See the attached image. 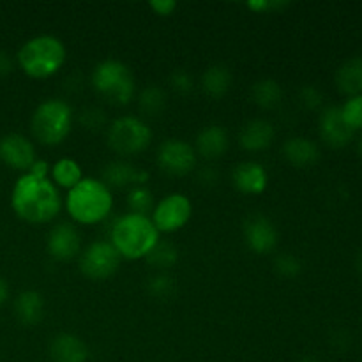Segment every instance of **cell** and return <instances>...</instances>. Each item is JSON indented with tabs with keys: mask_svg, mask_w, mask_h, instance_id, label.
Returning <instances> with one entry per match:
<instances>
[{
	"mask_svg": "<svg viewBox=\"0 0 362 362\" xmlns=\"http://www.w3.org/2000/svg\"><path fill=\"white\" fill-rule=\"evenodd\" d=\"M11 207L21 221L45 225L59 216L62 197L48 175L25 172L18 177L11 191Z\"/></svg>",
	"mask_w": 362,
	"mask_h": 362,
	"instance_id": "1",
	"label": "cell"
},
{
	"mask_svg": "<svg viewBox=\"0 0 362 362\" xmlns=\"http://www.w3.org/2000/svg\"><path fill=\"white\" fill-rule=\"evenodd\" d=\"M159 235L151 216L134 212L119 216L110 228V243L124 260H145L161 240Z\"/></svg>",
	"mask_w": 362,
	"mask_h": 362,
	"instance_id": "2",
	"label": "cell"
},
{
	"mask_svg": "<svg viewBox=\"0 0 362 362\" xmlns=\"http://www.w3.org/2000/svg\"><path fill=\"white\" fill-rule=\"evenodd\" d=\"M67 214L78 225H98L113 209L112 189L103 180L83 177L66 197Z\"/></svg>",
	"mask_w": 362,
	"mask_h": 362,
	"instance_id": "3",
	"label": "cell"
},
{
	"mask_svg": "<svg viewBox=\"0 0 362 362\" xmlns=\"http://www.w3.org/2000/svg\"><path fill=\"white\" fill-rule=\"evenodd\" d=\"M66 46L59 37L49 34L35 35L25 41L18 49L16 62L27 76L45 80L59 73L66 64Z\"/></svg>",
	"mask_w": 362,
	"mask_h": 362,
	"instance_id": "4",
	"label": "cell"
},
{
	"mask_svg": "<svg viewBox=\"0 0 362 362\" xmlns=\"http://www.w3.org/2000/svg\"><path fill=\"white\" fill-rule=\"evenodd\" d=\"M73 108L64 99H45L35 106L30 119V131L35 140L46 147L60 145L73 129Z\"/></svg>",
	"mask_w": 362,
	"mask_h": 362,
	"instance_id": "5",
	"label": "cell"
},
{
	"mask_svg": "<svg viewBox=\"0 0 362 362\" xmlns=\"http://www.w3.org/2000/svg\"><path fill=\"white\" fill-rule=\"evenodd\" d=\"M90 83L99 95L117 106L131 103L136 94V81L133 73L122 60L117 59L101 60L92 69Z\"/></svg>",
	"mask_w": 362,
	"mask_h": 362,
	"instance_id": "6",
	"label": "cell"
},
{
	"mask_svg": "<svg viewBox=\"0 0 362 362\" xmlns=\"http://www.w3.org/2000/svg\"><path fill=\"white\" fill-rule=\"evenodd\" d=\"M106 141L115 154L133 158L147 151L152 141V129L140 117L124 115L108 124Z\"/></svg>",
	"mask_w": 362,
	"mask_h": 362,
	"instance_id": "7",
	"label": "cell"
},
{
	"mask_svg": "<svg viewBox=\"0 0 362 362\" xmlns=\"http://www.w3.org/2000/svg\"><path fill=\"white\" fill-rule=\"evenodd\" d=\"M120 255L110 240H94L88 244L78 258L80 272L92 281L112 278L120 265Z\"/></svg>",
	"mask_w": 362,
	"mask_h": 362,
	"instance_id": "8",
	"label": "cell"
},
{
	"mask_svg": "<svg viewBox=\"0 0 362 362\" xmlns=\"http://www.w3.org/2000/svg\"><path fill=\"white\" fill-rule=\"evenodd\" d=\"M193 204L182 193H170L154 205L151 219L159 233H175L189 223Z\"/></svg>",
	"mask_w": 362,
	"mask_h": 362,
	"instance_id": "9",
	"label": "cell"
},
{
	"mask_svg": "<svg viewBox=\"0 0 362 362\" xmlns=\"http://www.w3.org/2000/svg\"><path fill=\"white\" fill-rule=\"evenodd\" d=\"M158 165L172 177L189 175L197 168V151L193 145L180 138H168L158 148Z\"/></svg>",
	"mask_w": 362,
	"mask_h": 362,
	"instance_id": "10",
	"label": "cell"
},
{
	"mask_svg": "<svg viewBox=\"0 0 362 362\" xmlns=\"http://www.w3.org/2000/svg\"><path fill=\"white\" fill-rule=\"evenodd\" d=\"M0 161L11 170L21 173L28 172L37 161L34 144L20 133L4 134L0 138Z\"/></svg>",
	"mask_w": 362,
	"mask_h": 362,
	"instance_id": "11",
	"label": "cell"
},
{
	"mask_svg": "<svg viewBox=\"0 0 362 362\" xmlns=\"http://www.w3.org/2000/svg\"><path fill=\"white\" fill-rule=\"evenodd\" d=\"M243 235L246 246L257 255L272 253L279 240V233L274 223L262 214H255L244 221Z\"/></svg>",
	"mask_w": 362,
	"mask_h": 362,
	"instance_id": "12",
	"label": "cell"
},
{
	"mask_svg": "<svg viewBox=\"0 0 362 362\" xmlns=\"http://www.w3.org/2000/svg\"><path fill=\"white\" fill-rule=\"evenodd\" d=\"M48 255L57 262H69L80 257L81 235L73 223H59L53 226L46 240Z\"/></svg>",
	"mask_w": 362,
	"mask_h": 362,
	"instance_id": "13",
	"label": "cell"
},
{
	"mask_svg": "<svg viewBox=\"0 0 362 362\" xmlns=\"http://www.w3.org/2000/svg\"><path fill=\"white\" fill-rule=\"evenodd\" d=\"M320 138L332 148H343L352 141L354 131L346 126L341 115V106H327L320 112L318 119Z\"/></svg>",
	"mask_w": 362,
	"mask_h": 362,
	"instance_id": "14",
	"label": "cell"
},
{
	"mask_svg": "<svg viewBox=\"0 0 362 362\" xmlns=\"http://www.w3.org/2000/svg\"><path fill=\"white\" fill-rule=\"evenodd\" d=\"M148 172L144 168H136L131 163L119 159L112 161L103 168V182L110 189H124V187L145 186L148 182Z\"/></svg>",
	"mask_w": 362,
	"mask_h": 362,
	"instance_id": "15",
	"label": "cell"
},
{
	"mask_svg": "<svg viewBox=\"0 0 362 362\" xmlns=\"http://www.w3.org/2000/svg\"><path fill=\"white\" fill-rule=\"evenodd\" d=\"M232 184L243 194H262L267 189L269 173L257 161H243L232 170Z\"/></svg>",
	"mask_w": 362,
	"mask_h": 362,
	"instance_id": "16",
	"label": "cell"
},
{
	"mask_svg": "<svg viewBox=\"0 0 362 362\" xmlns=\"http://www.w3.org/2000/svg\"><path fill=\"white\" fill-rule=\"evenodd\" d=\"M228 145L230 138L225 127L218 126V124H211V126H205L197 134L193 147L197 151V156H202L207 161H216L221 156H225V152L228 151Z\"/></svg>",
	"mask_w": 362,
	"mask_h": 362,
	"instance_id": "17",
	"label": "cell"
},
{
	"mask_svg": "<svg viewBox=\"0 0 362 362\" xmlns=\"http://www.w3.org/2000/svg\"><path fill=\"white\" fill-rule=\"evenodd\" d=\"M49 357L53 362H87L88 346L80 336L60 332L49 341Z\"/></svg>",
	"mask_w": 362,
	"mask_h": 362,
	"instance_id": "18",
	"label": "cell"
},
{
	"mask_svg": "<svg viewBox=\"0 0 362 362\" xmlns=\"http://www.w3.org/2000/svg\"><path fill=\"white\" fill-rule=\"evenodd\" d=\"M276 131L269 120L253 119L247 120L239 133V144L247 152H262L269 148L274 141Z\"/></svg>",
	"mask_w": 362,
	"mask_h": 362,
	"instance_id": "19",
	"label": "cell"
},
{
	"mask_svg": "<svg viewBox=\"0 0 362 362\" xmlns=\"http://www.w3.org/2000/svg\"><path fill=\"white\" fill-rule=\"evenodd\" d=\"M283 156L296 168H308L320 159V148L306 136H293L283 144Z\"/></svg>",
	"mask_w": 362,
	"mask_h": 362,
	"instance_id": "20",
	"label": "cell"
},
{
	"mask_svg": "<svg viewBox=\"0 0 362 362\" xmlns=\"http://www.w3.org/2000/svg\"><path fill=\"white\" fill-rule=\"evenodd\" d=\"M14 317L25 327H34L45 317V299L35 290H25L14 299Z\"/></svg>",
	"mask_w": 362,
	"mask_h": 362,
	"instance_id": "21",
	"label": "cell"
},
{
	"mask_svg": "<svg viewBox=\"0 0 362 362\" xmlns=\"http://www.w3.org/2000/svg\"><path fill=\"white\" fill-rule=\"evenodd\" d=\"M232 81V71L226 66H223V64H214V66H209L204 71L200 78V87L204 94L209 95V98L221 99L228 94Z\"/></svg>",
	"mask_w": 362,
	"mask_h": 362,
	"instance_id": "22",
	"label": "cell"
},
{
	"mask_svg": "<svg viewBox=\"0 0 362 362\" xmlns=\"http://www.w3.org/2000/svg\"><path fill=\"white\" fill-rule=\"evenodd\" d=\"M336 87L346 98L362 94V57H352L345 60L336 71Z\"/></svg>",
	"mask_w": 362,
	"mask_h": 362,
	"instance_id": "23",
	"label": "cell"
},
{
	"mask_svg": "<svg viewBox=\"0 0 362 362\" xmlns=\"http://www.w3.org/2000/svg\"><path fill=\"white\" fill-rule=\"evenodd\" d=\"M251 99L260 108L272 110L281 105L283 88L272 78H262V80L255 81L253 87H251Z\"/></svg>",
	"mask_w": 362,
	"mask_h": 362,
	"instance_id": "24",
	"label": "cell"
},
{
	"mask_svg": "<svg viewBox=\"0 0 362 362\" xmlns=\"http://www.w3.org/2000/svg\"><path fill=\"white\" fill-rule=\"evenodd\" d=\"M49 175H52V182L57 187L69 191L83 179V170L74 159L64 158L59 159L53 166H49Z\"/></svg>",
	"mask_w": 362,
	"mask_h": 362,
	"instance_id": "25",
	"label": "cell"
},
{
	"mask_svg": "<svg viewBox=\"0 0 362 362\" xmlns=\"http://www.w3.org/2000/svg\"><path fill=\"white\" fill-rule=\"evenodd\" d=\"M140 112L147 117H159L168 106V94L159 85H147L138 94Z\"/></svg>",
	"mask_w": 362,
	"mask_h": 362,
	"instance_id": "26",
	"label": "cell"
},
{
	"mask_svg": "<svg viewBox=\"0 0 362 362\" xmlns=\"http://www.w3.org/2000/svg\"><path fill=\"white\" fill-rule=\"evenodd\" d=\"M145 262L158 272H166L179 262V251H177V247L172 243L159 240L158 246L148 253Z\"/></svg>",
	"mask_w": 362,
	"mask_h": 362,
	"instance_id": "27",
	"label": "cell"
},
{
	"mask_svg": "<svg viewBox=\"0 0 362 362\" xmlns=\"http://www.w3.org/2000/svg\"><path fill=\"white\" fill-rule=\"evenodd\" d=\"M154 193L147 186H134L127 193V207L134 214L151 216L154 211Z\"/></svg>",
	"mask_w": 362,
	"mask_h": 362,
	"instance_id": "28",
	"label": "cell"
},
{
	"mask_svg": "<svg viewBox=\"0 0 362 362\" xmlns=\"http://www.w3.org/2000/svg\"><path fill=\"white\" fill-rule=\"evenodd\" d=\"M147 293L152 299H170L175 293V279L168 272H158L147 279Z\"/></svg>",
	"mask_w": 362,
	"mask_h": 362,
	"instance_id": "29",
	"label": "cell"
},
{
	"mask_svg": "<svg viewBox=\"0 0 362 362\" xmlns=\"http://www.w3.org/2000/svg\"><path fill=\"white\" fill-rule=\"evenodd\" d=\"M341 115L346 126L356 133L357 129H362V94L356 98H349L345 105L341 106Z\"/></svg>",
	"mask_w": 362,
	"mask_h": 362,
	"instance_id": "30",
	"label": "cell"
},
{
	"mask_svg": "<svg viewBox=\"0 0 362 362\" xmlns=\"http://www.w3.org/2000/svg\"><path fill=\"white\" fill-rule=\"evenodd\" d=\"M274 269L283 278H297L303 272V262L292 253H281L274 258Z\"/></svg>",
	"mask_w": 362,
	"mask_h": 362,
	"instance_id": "31",
	"label": "cell"
},
{
	"mask_svg": "<svg viewBox=\"0 0 362 362\" xmlns=\"http://www.w3.org/2000/svg\"><path fill=\"white\" fill-rule=\"evenodd\" d=\"M299 101L310 112H322L324 110V94L315 85H304L299 90Z\"/></svg>",
	"mask_w": 362,
	"mask_h": 362,
	"instance_id": "32",
	"label": "cell"
},
{
	"mask_svg": "<svg viewBox=\"0 0 362 362\" xmlns=\"http://www.w3.org/2000/svg\"><path fill=\"white\" fill-rule=\"evenodd\" d=\"M170 87L180 95H187L193 92L194 81L193 76L186 69H175L170 74Z\"/></svg>",
	"mask_w": 362,
	"mask_h": 362,
	"instance_id": "33",
	"label": "cell"
},
{
	"mask_svg": "<svg viewBox=\"0 0 362 362\" xmlns=\"http://www.w3.org/2000/svg\"><path fill=\"white\" fill-rule=\"evenodd\" d=\"M80 124L92 131L101 129L103 126H106L105 112L101 108H95V106H88L80 113Z\"/></svg>",
	"mask_w": 362,
	"mask_h": 362,
	"instance_id": "34",
	"label": "cell"
},
{
	"mask_svg": "<svg viewBox=\"0 0 362 362\" xmlns=\"http://www.w3.org/2000/svg\"><path fill=\"white\" fill-rule=\"evenodd\" d=\"M246 7L253 13H272V11H281L288 7L285 0H257V2H247Z\"/></svg>",
	"mask_w": 362,
	"mask_h": 362,
	"instance_id": "35",
	"label": "cell"
},
{
	"mask_svg": "<svg viewBox=\"0 0 362 362\" xmlns=\"http://www.w3.org/2000/svg\"><path fill=\"white\" fill-rule=\"evenodd\" d=\"M148 7L158 16H170L177 9V2L175 0H152V2H148Z\"/></svg>",
	"mask_w": 362,
	"mask_h": 362,
	"instance_id": "36",
	"label": "cell"
},
{
	"mask_svg": "<svg viewBox=\"0 0 362 362\" xmlns=\"http://www.w3.org/2000/svg\"><path fill=\"white\" fill-rule=\"evenodd\" d=\"M218 172H216L214 166H204L198 173V180H200L204 186H214L218 182Z\"/></svg>",
	"mask_w": 362,
	"mask_h": 362,
	"instance_id": "37",
	"label": "cell"
},
{
	"mask_svg": "<svg viewBox=\"0 0 362 362\" xmlns=\"http://www.w3.org/2000/svg\"><path fill=\"white\" fill-rule=\"evenodd\" d=\"M14 64H13V59H11V55L7 52H4V49H0V76H6V74H9L11 71H13Z\"/></svg>",
	"mask_w": 362,
	"mask_h": 362,
	"instance_id": "38",
	"label": "cell"
},
{
	"mask_svg": "<svg viewBox=\"0 0 362 362\" xmlns=\"http://www.w3.org/2000/svg\"><path fill=\"white\" fill-rule=\"evenodd\" d=\"M7 299H9V285H7L6 279L0 276V306H4V304L7 303Z\"/></svg>",
	"mask_w": 362,
	"mask_h": 362,
	"instance_id": "39",
	"label": "cell"
},
{
	"mask_svg": "<svg viewBox=\"0 0 362 362\" xmlns=\"http://www.w3.org/2000/svg\"><path fill=\"white\" fill-rule=\"evenodd\" d=\"M356 267H357V271L361 272L362 274V253H359L357 255V260H356Z\"/></svg>",
	"mask_w": 362,
	"mask_h": 362,
	"instance_id": "40",
	"label": "cell"
},
{
	"mask_svg": "<svg viewBox=\"0 0 362 362\" xmlns=\"http://www.w3.org/2000/svg\"><path fill=\"white\" fill-rule=\"evenodd\" d=\"M300 362H320V361H317V359H303Z\"/></svg>",
	"mask_w": 362,
	"mask_h": 362,
	"instance_id": "41",
	"label": "cell"
},
{
	"mask_svg": "<svg viewBox=\"0 0 362 362\" xmlns=\"http://www.w3.org/2000/svg\"><path fill=\"white\" fill-rule=\"evenodd\" d=\"M359 152H361V156H362V136H361V140H359Z\"/></svg>",
	"mask_w": 362,
	"mask_h": 362,
	"instance_id": "42",
	"label": "cell"
}]
</instances>
